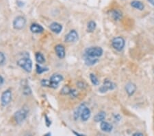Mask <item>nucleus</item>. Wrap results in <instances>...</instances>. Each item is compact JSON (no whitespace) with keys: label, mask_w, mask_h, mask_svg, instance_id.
Listing matches in <instances>:
<instances>
[{"label":"nucleus","mask_w":154,"mask_h":136,"mask_svg":"<svg viewBox=\"0 0 154 136\" xmlns=\"http://www.w3.org/2000/svg\"><path fill=\"white\" fill-rule=\"evenodd\" d=\"M103 50L100 47H90L86 50L84 57L98 58L103 54Z\"/></svg>","instance_id":"nucleus-1"},{"label":"nucleus","mask_w":154,"mask_h":136,"mask_svg":"<svg viewBox=\"0 0 154 136\" xmlns=\"http://www.w3.org/2000/svg\"><path fill=\"white\" fill-rule=\"evenodd\" d=\"M17 64L27 72H30L32 69V62L29 57H23L17 61Z\"/></svg>","instance_id":"nucleus-2"},{"label":"nucleus","mask_w":154,"mask_h":136,"mask_svg":"<svg viewBox=\"0 0 154 136\" xmlns=\"http://www.w3.org/2000/svg\"><path fill=\"white\" fill-rule=\"evenodd\" d=\"M27 116H28V111L25 109H22L17 111L14 115L15 120L17 124L22 123L26 119Z\"/></svg>","instance_id":"nucleus-3"},{"label":"nucleus","mask_w":154,"mask_h":136,"mask_svg":"<svg viewBox=\"0 0 154 136\" xmlns=\"http://www.w3.org/2000/svg\"><path fill=\"white\" fill-rule=\"evenodd\" d=\"M125 40L121 37H118L114 38H113L112 41V45L113 47L118 51H121L123 49L125 46Z\"/></svg>","instance_id":"nucleus-4"},{"label":"nucleus","mask_w":154,"mask_h":136,"mask_svg":"<svg viewBox=\"0 0 154 136\" xmlns=\"http://www.w3.org/2000/svg\"><path fill=\"white\" fill-rule=\"evenodd\" d=\"M26 24V20L25 19V17H22V16H18L13 21V27L16 30H21V29L24 28Z\"/></svg>","instance_id":"nucleus-5"},{"label":"nucleus","mask_w":154,"mask_h":136,"mask_svg":"<svg viewBox=\"0 0 154 136\" xmlns=\"http://www.w3.org/2000/svg\"><path fill=\"white\" fill-rule=\"evenodd\" d=\"M12 99V92L10 89H7L2 93L1 97V103L3 106L8 105Z\"/></svg>","instance_id":"nucleus-6"},{"label":"nucleus","mask_w":154,"mask_h":136,"mask_svg":"<svg viewBox=\"0 0 154 136\" xmlns=\"http://www.w3.org/2000/svg\"><path fill=\"white\" fill-rule=\"evenodd\" d=\"M116 88V85L112 81L106 80L104 81L103 85L99 88V92L101 93H105L108 90H113Z\"/></svg>","instance_id":"nucleus-7"},{"label":"nucleus","mask_w":154,"mask_h":136,"mask_svg":"<svg viewBox=\"0 0 154 136\" xmlns=\"http://www.w3.org/2000/svg\"><path fill=\"white\" fill-rule=\"evenodd\" d=\"M63 80V77L62 75L58 74H55L52 75L50 78V81L51 83V88L58 87V84Z\"/></svg>","instance_id":"nucleus-8"},{"label":"nucleus","mask_w":154,"mask_h":136,"mask_svg":"<svg viewBox=\"0 0 154 136\" xmlns=\"http://www.w3.org/2000/svg\"><path fill=\"white\" fill-rule=\"evenodd\" d=\"M78 39V34L76 30H71L67 34L65 37V41L68 43H72L76 41Z\"/></svg>","instance_id":"nucleus-9"},{"label":"nucleus","mask_w":154,"mask_h":136,"mask_svg":"<svg viewBox=\"0 0 154 136\" xmlns=\"http://www.w3.org/2000/svg\"><path fill=\"white\" fill-rule=\"evenodd\" d=\"M55 51L57 55L60 58H63L65 56V50L62 45H57L55 47Z\"/></svg>","instance_id":"nucleus-10"},{"label":"nucleus","mask_w":154,"mask_h":136,"mask_svg":"<svg viewBox=\"0 0 154 136\" xmlns=\"http://www.w3.org/2000/svg\"><path fill=\"white\" fill-rule=\"evenodd\" d=\"M136 90V86L132 83H129L125 86V91L129 96H132Z\"/></svg>","instance_id":"nucleus-11"},{"label":"nucleus","mask_w":154,"mask_h":136,"mask_svg":"<svg viewBox=\"0 0 154 136\" xmlns=\"http://www.w3.org/2000/svg\"><path fill=\"white\" fill-rule=\"evenodd\" d=\"M90 110L88 107H84L80 114L81 118L83 121H87L90 116Z\"/></svg>","instance_id":"nucleus-12"},{"label":"nucleus","mask_w":154,"mask_h":136,"mask_svg":"<svg viewBox=\"0 0 154 136\" xmlns=\"http://www.w3.org/2000/svg\"><path fill=\"white\" fill-rule=\"evenodd\" d=\"M100 128L103 131H105V132H107V133H110L112 131L113 126L112 124L108 123V122L103 121L100 124Z\"/></svg>","instance_id":"nucleus-13"},{"label":"nucleus","mask_w":154,"mask_h":136,"mask_svg":"<svg viewBox=\"0 0 154 136\" xmlns=\"http://www.w3.org/2000/svg\"><path fill=\"white\" fill-rule=\"evenodd\" d=\"M50 29L51 30L52 32H54V33L58 34L62 31V26H61L60 24H58V23L54 22V23H52V24L50 25Z\"/></svg>","instance_id":"nucleus-14"},{"label":"nucleus","mask_w":154,"mask_h":136,"mask_svg":"<svg viewBox=\"0 0 154 136\" xmlns=\"http://www.w3.org/2000/svg\"><path fill=\"white\" fill-rule=\"evenodd\" d=\"M30 30L33 33H41L43 32L44 29L39 24H33L30 27Z\"/></svg>","instance_id":"nucleus-15"},{"label":"nucleus","mask_w":154,"mask_h":136,"mask_svg":"<svg viewBox=\"0 0 154 136\" xmlns=\"http://www.w3.org/2000/svg\"><path fill=\"white\" fill-rule=\"evenodd\" d=\"M131 6H132L133 8H134L136 9H138V10H142L144 8V4L140 1H132V2H131Z\"/></svg>","instance_id":"nucleus-16"},{"label":"nucleus","mask_w":154,"mask_h":136,"mask_svg":"<svg viewBox=\"0 0 154 136\" xmlns=\"http://www.w3.org/2000/svg\"><path fill=\"white\" fill-rule=\"evenodd\" d=\"M106 118V113L103 112H101L97 113V114L95 116V121L97 122H102L104 119Z\"/></svg>","instance_id":"nucleus-17"},{"label":"nucleus","mask_w":154,"mask_h":136,"mask_svg":"<svg viewBox=\"0 0 154 136\" xmlns=\"http://www.w3.org/2000/svg\"><path fill=\"white\" fill-rule=\"evenodd\" d=\"M98 58H92L89 57H84L85 63L87 65H93L98 61Z\"/></svg>","instance_id":"nucleus-18"},{"label":"nucleus","mask_w":154,"mask_h":136,"mask_svg":"<svg viewBox=\"0 0 154 136\" xmlns=\"http://www.w3.org/2000/svg\"><path fill=\"white\" fill-rule=\"evenodd\" d=\"M112 16L114 20H119L122 17L121 13L119 10H114L112 11Z\"/></svg>","instance_id":"nucleus-19"},{"label":"nucleus","mask_w":154,"mask_h":136,"mask_svg":"<svg viewBox=\"0 0 154 136\" xmlns=\"http://www.w3.org/2000/svg\"><path fill=\"white\" fill-rule=\"evenodd\" d=\"M96 28V23L93 21H90L89 23L88 24L87 26V29L88 31L90 32V33H92L93 32Z\"/></svg>","instance_id":"nucleus-20"},{"label":"nucleus","mask_w":154,"mask_h":136,"mask_svg":"<svg viewBox=\"0 0 154 136\" xmlns=\"http://www.w3.org/2000/svg\"><path fill=\"white\" fill-rule=\"evenodd\" d=\"M36 60L38 63H43L45 61L44 56L40 52H37L36 54Z\"/></svg>","instance_id":"nucleus-21"},{"label":"nucleus","mask_w":154,"mask_h":136,"mask_svg":"<svg viewBox=\"0 0 154 136\" xmlns=\"http://www.w3.org/2000/svg\"><path fill=\"white\" fill-rule=\"evenodd\" d=\"M90 81H91L92 83L94 85H99V81H98V79H97V76L95 75V74H90Z\"/></svg>","instance_id":"nucleus-22"},{"label":"nucleus","mask_w":154,"mask_h":136,"mask_svg":"<svg viewBox=\"0 0 154 136\" xmlns=\"http://www.w3.org/2000/svg\"><path fill=\"white\" fill-rule=\"evenodd\" d=\"M47 70H48L47 68L43 67L39 65H37V72L38 74H42V73H43V72L47 71Z\"/></svg>","instance_id":"nucleus-23"},{"label":"nucleus","mask_w":154,"mask_h":136,"mask_svg":"<svg viewBox=\"0 0 154 136\" xmlns=\"http://www.w3.org/2000/svg\"><path fill=\"white\" fill-rule=\"evenodd\" d=\"M41 85L44 87H51V83L50 80H47V79H43L41 81Z\"/></svg>","instance_id":"nucleus-24"},{"label":"nucleus","mask_w":154,"mask_h":136,"mask_svg":"<svg viewBox=\"0 0 154 136\" xmlns=\"http://www.w3.org/2000/svg\"><path fill=\"white\" fill-rule=\"evenodd\" d=\"M71 89L68 87V86H65L64 87L62 88V90H61V93H62V94H69L70 92H71Z\"/></svg>","instance_id":"nucleus-25"},{"label":"nucleus","mask_w":154,"mask_h":136,"mask_svg":"<svg viewBox=\"0 0 154 136\" xmlns=\"http://www.w3.org/2000/svg\"><path fill=\"white\" fill-rule=\"evenodd\" d=\"M5 60H6V58H5V56H4V54L0 52V65L3 64V63L5 62Z\"/></svg>","instance_id":"nucleus-26"},{"label":"nucleus","mask_w":154,"mask_h":136,"mask_svg":"<svg viewBox=\"0 0 154 136\" xmlns=\"http://www.w3.org/2000/svg\"><path fill=\"white\" fill-rule=\"evenodd\" d=\"M3 83H4V78L1 76H0V86L3 85Z\"/></svg>","instance_id":"nucleus-27"},{"label":"nucleus","mask_w":154,"mask_h":136,"mask_svg":"<svg viewBox=\"0 0 154 136\" xmlns=\"http://www.w3.org/2000/svg\"><path fill=\"white\" fill-rule=\"evenodd\" d=\"M133 136H138V135L142 136V135H143V134H142V133H134V134H133Z\"/></svg>","instance_id":"nucleus-28"},{"label":"nucleus","mask_w":154,"mask_h":136,"mask_svg":"<svg viewBox=\"0 0 154 136\" xmlns=\"http://www.w3.org/2000/svg\"><path fill=\"white\" fill-rule=\"evenodd\" d=\"M148 1L151 4V5L154 6V0H148Z\"/></svg>","instance_id":"nucleus-29"}]
</instances>
